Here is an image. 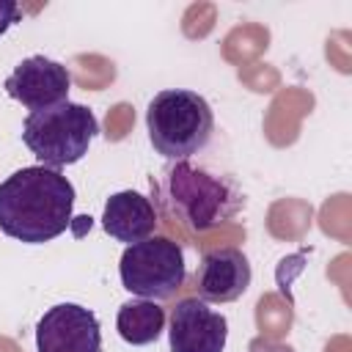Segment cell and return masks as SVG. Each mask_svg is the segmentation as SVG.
<instances>
[{"instance_id": "obj_1", "label": "cell", "mask_w": 352, "mask_h": 352, "mask_svg": "<svg viewBox=\"0 0 352 352\" xmlns=\"http://www.w3.org/2000/svg\"><path fill=\"white\" fill-rule=\"evenodd\" d=\"M74 184L55 168L28 165L0 182V231L25 245H44L72 226Z\"/></svg>"}, {"instance_id": "obj_2", "label": "cell", "mask_w": 352, "mask_h": 352, "mask_svg": "<svg viewBox=\"0 0 352 352\" xmlns=\"http://www.w3.org/2000/svg\"><path fill=\"white\" fill-rule=\"evenodd\" d=\"M162 206L192 234L231 223L245 206V195L231 176L212 173L190 160L170 162L157 184Z\"/></svg>"}, {"instance_id": "obj_3", "label": "cell", "mask_w": 352, "mask_h": 352, "mask_svg": "<svg viewBox=\"0 0 352 352\" xmlns=\"http://www.w3.org/2000/svg\"><path fill=\"white\" fill-rule=\"evenodd\" d=\"M146 129L157 154L170 162L190 160L204 151L214 135V113L209 102L187 88H165L146 107Z\"/></svg>"}, {"instance_id": "obj_4", "label": "cell", "mask_w": 352, "mask_h": 352, "mask_svg": "<svg viewBox=\"0 0 352 352\" xmlns=\"http://www.w3.org/2000/svg\"><path fill=\"white\" fill-rule=\"evenodd\" d=\"M99 135V121L91 107L77 102H60L47 110H36L22 124V140L30 154L44 168H66L80 162L94 138Z\"/></svg>"}, {"instance_id": "obj_5", "label": "cell", "mask_w": 352, "mask_h": 352, "mask_svg": "<svg viewBox=\"0 0 352 352\" xmlns=\"http://www.w3.org/2000/svg\"><path fill=\"white\" fill-rule=\"evenodd\" d=\"M118 275L121 286L140 300H170L187 280L184 250L168 236H148L124 248Z\"/></svg>"}, {"instance_id": "obj_6", "label": "cell", "mask_w": 352, "mask_h": 352, "mask_svg": "<svg viewBox=\"0 0 352 352\" xmlns=\"http://www.w3.org/2000/svg\"><path fill=\"white\" fill-rule=\"evenodd\" d=\"M36 352H102V324L80 302H58L36 322Z\"/></svg>"}, {"instance_id": "obj_7", "label": "cell", "mask_w": 352, "mask_h": 352, "mask_svg": "<svg viewBox=\"0 0 352 352\" xmlns=\"http://www.w3.org/2000/svg\"><path fill=\"white\" fill-rule=\"evenodd\" d=\"M6 94L28 107L30 113L55 107L60 102H69L72 91V74L63 63L44 58V55H30L14 66V72L3 82Z\"/></svg>"}, {"instance_id": "obj_8", "label": "cell", "mask_w": 352, "mask_h": 352, "mask_svg": "<svg viewBox=\"0 0 352 352\" xmlns=\"http://www.w3.org/2000/svg\"><path fill=\"white\" fill-rule=\"evenodd\" d=\"M228 341V319L198 297H184L168 316L170 352H223Z\"/></svg>"}, {"instance_id": "obj_9", "label": "cell", "mask_w": 352, "mask_h": 352, "mask_svg": "<svg viewBox=\"0 0 352 352\" xmlns=\"http://www.w3.org/2000/svg\"><path fill=\"white\" fill-rule=\"evenodd\" d=\"M253 280L248 256L239 248H212L204 250L198 270L192 275L195 297L204 302H234L239 300Z\"/></svg>"}, {"instance_id": "obj_10", "label": "cell", "mask_w": 352, "mask_h": 352, "mask_svg": "<svg viewBox=\"0 0 352 352\" xmlns=\"http://www.w3.org/2000/svg\"><path fill=\"white\" fill-rule=\"evenodd\" d=\"M157 223L160 220H157L154 204L146 195H140L138 190H121L104 201L102 228L116 242H124V245L143 242V239L154 236Z\"/></svg>"}, {"instance_id": "obj_11", "label": "cell", "mask_w": 352, "mask_h": 352, "mask_svg": "<svg viewBox=\"0 0 352 352\" xmlns=\"http://www.w3.org/2000/svg\"><path fill=\"white\" fill-rule=\"evenodd\" d=\"M116 330L132 346L154 344L165 330V308L154 300H129L118 308Z\"/></svg>"}, {"instance_id": "obj_12", "label": "cell", "mask_w": 352, "mask_h": 352, "mask_svg": "<svg viewBox=\"0 0 352 352\" xmlns=\"http://www.w3.org/2000/svg\"><path fill=\"white\" fill-rule=\"evenodd\" d=\"M22 19V8L14 3V0H0V36L11 28V25H16Z\"/></svg>"}]
</instances>
